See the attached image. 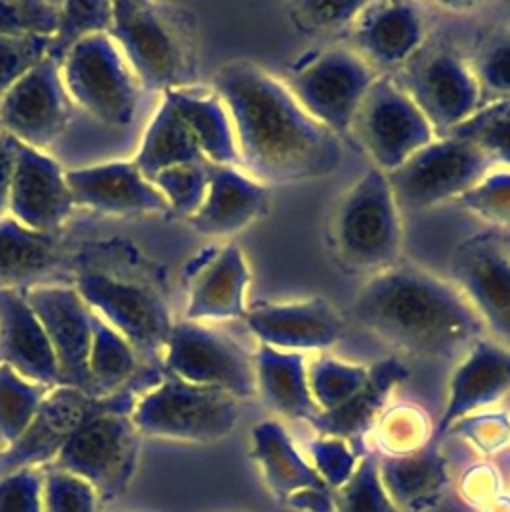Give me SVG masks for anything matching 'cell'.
I'll use <instances>...</instances> for the list:
<instances>
[{"label":"cell","mask_w":510,"mask_h":512,"mask_svg":"<svg viewBox=\"0 0 510 512\" xmlns=\"http://www.w3.org/2000/svg\"><path fill=\"white\" fill-rule=\"evenodd\" d=\"M214 92L230 116L240 164L258 182H304L340 166V138L256 62L224 64L214 74Z\"/></svg>","instance_id":"1"},{"label":"cell","mask_w":510,"mask_h":512,"mask_svg":"<svg viewBox=\"0 0 510 512\" xmlns=\"http://www.w3.org/2000/svg\"><path fill=\"white\" fill-rule=\"evenodd\" d=\"M352 316L384 342L436 360L460 358L484 330L456 286L412 264L378 272L356 296Z\"/></svg>","instance_id":"2"},{"label":"cell","mask_w":510,"mask_h":512,"mask_svg":"<svg viewBox=\"0 0 510 512\" xmlns=\"http://www.w3.org/2000/svg\"><path fill=\"white\" fill-rule=\"evenodd\" d=\"M110 38L138 84L162 94L194 80L192 26L176 8L156 2H112Z\"/></svg>","instance_id":"3"},{"label":"cell","mask_w":510,"mask_h":512,"mask_svg":"<svg viewBox=\"0 0 510 512\" xmlns=\"http://www.w3.org/2000/svg\"><path fill=\"white\" fill-rule=\"evenodd\" d=\"M134 402L128 390L100 396L50 464L88 482L100 502L122 496L136 472L142 436L130 418Z\"/></svg>","instance_id":"4"},{"label":"cell","mask_w":510,"mask_h":512,"mask_svg":"<svg viewBox=\"0 0 510 512\" xmlns=\"http://www.w3.org/2000/svg\"><path fill=\"white\" fill-rule=\"evenodd\" d=\"M330 236L338 260L348 270L378 274L398 264L402 244L398 204L382 170L368 168L342 196Z\"/></svg>","instance_id":"5"},{"label":"cell","mask_w":510,"mask_h":512,"mask_svg":"<svg viewBox=\"0 0 510 512\" xmlns=\"http://www.w3.org/2000/svg\"><path fill=\"white\" fill-rule=\"evenodd\" d=\"M238 416V400L232 394L170 374L142 390L130 412L140 436L202 444L226 438Z\"/></svg>","instance_id":"6"},{"label":"cell","mask_w":510,"mask_h":512,"mask_svg":"<svg viewBox=\"0 0 510 512\" xmlns=\"http://www.w3.org/2000/svg\"><path fill=\"white\" fill-rule=\"evenodd\" d=\"M374 80V68L354 50L332 46L298 62L286 76V88L316 122L340 138L352 130Z\"/></svg>","instance_id":"7"},{"label":"cell","mask_w":510,"mask_h":512,"mask_svg":"<svg viewBox=\"0 0 510 512\" xmlns=\"http://www.w3.org/2000/svg\"><path fill=\"white\" fill-rule=\"evenodd\" d=\"M68 98L106 126H128L136 114L138 82L108 32L80 40L60 64Z\"/></svg>","instance_id":"8"},{"label":"cell","mask_w":510,"mask_h":512,"mask_svg":"<svg viewBox=\"0 0 510 512\" xmlns=\"http://www.w3.org/2000/svg\"><path fill=\"white\" fill-rule=\"evenodd\" d=\"M492 164L474 142L444 136L416 150L386 178L398 208L424 210L460 198L488 174Z\"/></svg>","instance_id":"9"},{"label":"cell","mask_w":510,"mask_h":512,"mask_svg":"<svg viewBox=\"0 0 510 512\" xmlns=\"http://www.w3.org/2000/svg\"><path fill=\"white\" fill-rule=\"evenodd\" d=\"M392 78L442 138L482 108L468 62L450 48H420Z\"/></svg>","instance_id":"10"},{"label":"cell","mask_w":510,"mask_h":512,"mask_svg":"<svg viewBox=\"0 0 510 512\" xmlns=\"http://www.w3.org/2000/svg\"><path fill=\"white\" fill-rule=\"evenodd\" d=\"M166 374L234 398L256 392L254 360L230 336L194 320L174 322L162 352Z\"/></svg>","instance_id":"11"},{"label":"cell","mask_w":510,"mask_h":512,"mask_svg":"<svg viewBox=\"0 0 510 512\" xmlns=\"http://www.w3.org/2000/svg\"><path fill=\"white\" fill-rule=\"evenodd\" d=\"M352 130L384 174L432 142L434 134L392 76H380L372 82L354 116Z\"/></svg>","instance_id":"12"},{"label":"cell","mask_w":510,"mask_h":512,"mask_svg":"<svg viewBox=\"0 0 510 512\" xmlns=\"http://www.w3.org/2000/svg\"><path fill=\"white\" fill-rule=\"evenodd\" d=\"M74 288L94 316L126 338L134 352L146 356L164 352L174 322L154 290L104 274H82Z\"/></svg>","instance_id":"13"},{"label":"cell","mask_w":510,"mask_h":512,"mask_svg":"<svg viewBox=\"0 0 510 512\" xmlns=\"http://www.w3.org/2000/svg\"><path fill=\"white\" fill-rule=\"evenodd\" d=\"M68 102L60 64L44 56L0 94V128L20 144L44 150L64 130Z\"/></svg>","instance_id":"14"},{"label":"cell","mask_w":510,"mask_h":512,"mask_svg":"<svg viewBox=\"0 0 510 512\" xmlns=\"http://www.w3.org/2000/svg\"><path fill=\"white\" fill-rule=\"evenodd\" d=\"M22 292L54 350L60 386H72L92 396L88 354L92 344L94 312L74 286L36 284Z\"/></svg>","instance_id":"15"},{"label":"cell","mask_w":510,"mask_h":512,"mask_svg":"<svg viewBox=\"0 0 510 512\" xmlns=\"http://www.w3.org/2000/svg\"><path fill=\"white\" fill-rule=\"evenodd\" d=\"M452 276L482 324L510 346V250L498 234L466 238L452 254Z\"/></svg>","instance_id":"16"},{"label":"cell","mask_w":510,"mask_h":512,"mask_svg":"<svg viewBox=\"0 0 510 512\" xmlns=\"http://www.w3.org/2000/svg\"><path fill=\"white\" fill-rule=\"evenodd\" d=\"M72 206L74 200L66 182V170L44 150L20 144L10 186L8 216L34 232L54 234L70 216Z\"/></svg>","instance_id":"17"},{"label":"cell","mask_w":510,"mask_h":512,"mask_svg":"<svg viewBox=\"0 0 510 512\" xmlns=\"http://www.w3.org/2000/svg\"><path fill=\"white\" fill-rule=\"evenodd\" d=\"M96 400L84 390L54 386L24 434L14 444L0 448V476L20 468L50 466Z\"/></svg>","instance_id":"18"},{"label":"cell","mask_w":510,"mask_h":512,"mask_svg":"<svg viewBox=\"0 0 510 512\" xmlns=\"http://www.w3.org/2000/svg\"><path fill=\"white\" fill-rule=\"evenodd\" d=\"M244 320L264 346L282 352L322 350L344 332L340 312L324 298L254 304L246 308Z\"/></svg>","instance_id":"19"},{"label":"cell","mask_w":510,"mask_h":512,"mask_svg":"<svg viewBox=\"0 0 510 512\" xmlns=\"http://www.w3.org/2000/svg\"><path fill=\"white\" fill-rule=\"evenodd\" d=\"M350 50L394 72L422 48L424 18L410 2H364L350 22Z\"/></svg>","instance_id":"20"},{"label":"cell","mask_w":510,"mask_h":512,"mask_svg":"<svg viewBox=\"0 0 510 512\" xmlns=\"http://www.w3.org/2000/svg\"><path fill=\"white\" fill-rule=\"evenodd\" d=\"M74 206L104 214H158L168 204L132 160H112L66 170Z\"/></svg>","instance_id":"21"},{"label":"cell","mask_w":510,"mask_h":512,"mask_svg":"<svg viewBox=\"0 0 510 512\" xmlns=\"http://www.w3.org/2000/svg\"><path fill=\"white\" fill-rule=\"evenodd\" d=\"M510 390V350L478 338L454 370L448 402L432 440L440 442L448 430L468 414L498 402Z\"/></svg>","instance_id":"22"},{"label":"cell","mask_w":510,"mask_h":512,"mask_svg":"<svg viewBox=\"0 0 510 512\" xmlns=\"http://www.w3.org/2000/svg\"><path fill=\"white\" fill-rule=\"evenodd\" d=\"M0 364L30 382L60 386L54 350L22 288L0 290Z\"/></svg>","instance_id":"23"},{"label":"cell","mask_w":510,"mask_h":512,"mask_svg":"<svg viewBox=\"0 0 510 512\" xmlns=\"http://www.w3.org/2000/svg\"><path fill=\"white\" fill-rule=\"evenodd\" d=\"M268 188L236 166L208 164V186L200 208L188 218L204 236H230L268 210Z\"/></svg>","instance_id":"24"},{"label":"cell","mask_w":510,"mask_h":512,"mask_svg":"<svg viewBox=\"0 0 510 512\" xmlns=\"http://www.w3.org/2000/svg\"><path fill=\"white\" fill-rule=\"evenodd\" d=\"M250 280L244 254L236 244L214 252L198 270L186 304V320L244 318V292Z\"/></svg>","instance_id":"25"},{"label":"cell","mask_w":510,"mask_h":512,"mask_svg":"<svg viewBox=\"0 0 510 512\" xmlns=\"http://www.w3.org/2000/svg\"><path fill=\"white\" fill-rule=\"evenodd\" d=\"M378 474L388 498L400 512L432 508L448 484L446 460L436 440L404 456L378 458Z\"/></svg>","instance_id":"26"},{"label":"cell","mask_w":510,"mask_h":512,"mask_svg":"<svg viewBox=\"0 0 510 512\" xmlns=\"http://www.w3.org/2000/svg\"><path fill=\"white\" fill-rule=\"evenodd\" d=\"M408 378V370L398 358H386L368 368L364 386L340 406L320 412L310 424L322 434L346 440L358 454L360 440L372 428L376 414L396 384Z\"/></svg>","instance_id":"27"},{"label":"cell","mask_w":510,"mask_h":512,"mask_svg":"<svg viewBox=\"0 0 510 512\" xmlns=\"http://www.w3.org/2000/svg\"><path fill=\"white\" fill-rule=\"evenodd\" d=\"M254 374L256 390L274 412L308 422L320 414L300 352H282L262 344L254 358Z\"/></svg>","instance_id":"28"},{"label":"cell","mask_w":510,"mask_h":512,"mask_svg":"<svg viewBox=\"0 0 510 512\" xmlns=\"http://www.w3.org/2000/svg\"><path fill=\"white\" fill-rule=\"evenodd\" d=\"M250 456L258 462L270 492L282 502L306 488H328L314 466L300 456L284 426L274 420L254 426Z\"/></svg>","instance_id":"29"},{"label":"cell","mask_w":510,"mask_h":512,"mask_svg":"<svg viewBox=\"0 0 510 512\" xmlns=\"http://www.w3.org/2000/svg\"><path fill=\"white\" fill-rule=\"evenodd\" d=\"M190 128L204 160L218 166L240 164L230 116L216 92L178 88L164 94Z\"/></svg>","instance_id":"30"},{"label":"cell","mask_w":510,"mask_h":512,"mask_svg":"<svg viewBox=\"0 0 510 512\" xmlns=\"http://www.w3.org/2000/svg\"><path fill=\"white\" fill-rule=\"evenodd\" d=\"M132 162L146 178L172 166L206 164L190 128L166 96L154 110Z\"/></svg>","instance_id":"31"},{"label":"cell","mask_w":510,"mask_h":512,"mask_svg":"<svg viewBox=\"0 0 510 512\" xmlns=\"http://www.w3.org/2000/svg\"><path fill=\"white\" fill-rule=\"evenodd\" d=\"M56 260L52 234L34 232L14 218H0V290L28 288Z\"/></svg>","instance_id":"32"},{"label":"cell","mask_w":510,"mask_h":512,"mask_svg":"<svg viewBox=\"0 0 510 512\" xmlns=\"http://www.w3.org/2000/svg\"><path fill=\"white\" fill-rule=\"evenodd\" d=\"M138 364L134 348L114 328L94 316L88 376L92 396H110L128 382Z\"/></svg>","instance_id":"33"},{"label":"cell","mask_w":510,"mask_h":512,"mask_svg":"<svg viewBox=\"0 0 510 512\" xmlns=\"http://www.w3.org/2000/svg\"><path fill=\"white\" fill-rule=\"evenodd\" d=\"M52 388L30 382L12 368L0 364V444L2 448L14 444Z\"/></svg>","instance_id":"34"},{"label":"cell","mask_w":510,"mask_h":512,"mask_svg":"<svg viewBox=\"0 0 510 512\" xmlns=\"http://www.w3.org/2000/svg\"><path fill=\"white\" fill-rule=\"evenodd\" d=\"M112 26V2L102 0H68L60 2L56 32L48 42L46 56L62 64L64 56L80 40L108 32Z\"/></svg>","instance_id":"35"},{"label":"cell","mask_w":510,"mask_h":512,"mask_svg":"<svg viewBox=\"0 0 510 512\" xmlns=\"http://www.w3.org/2000/svg\"><path fill=\"white\" fill-rule=\"evenodd\" d=\"M480 90V102L496 104L510 100V30L490 32L468 62Z\"/></svg>","instance_id":"36"},{"label":"cell","mask_w":510,"mask_h":512,"mask_svg":"<svg viewBox=\"0 0 510 512\" xmlns=\"http://www.w3.org/2000/svg\"><path fill=\"white\" fill-rule=\"evenodd\" d=\"M332 496L336 512H400L380 482L374 454H364L352 476L332 490Z\"/></svg>","instance_id":"37"},{"label":"cell","mask_w":510,"mask_h":512,"mask_svg":"<svg viewBox=\"0 0 510 512\" xmlns=\"http://www.w3.org/2000/svg\"><path fill=\"white\" fill-rule=\"evenodd\" d=\"M368 378V368L318 358L308 370V386L320 412L332 410L356 394Z\"/></svg>","instance_id":"38"},{"label":"cell","mask_w":510,"mask_h":512,"mask_svg":"<svg viewBox=\"0 0 510 512\" xmlns=\"http://www.w3.org/2000/svg\"><path fill=\"white\" fill-rule=\"evenodd\" d=\"M450 136L474 142L492 162L510 166V100L482 106Z\"/></svg>","instance_id":"39"},{"label":"cell","mask_w":510,"mask_h":512,"mask_svg":"<svg viewBox=\"0 0 510 512\" xmlns=\"http://www.w3.org/2000/svg\"><path fill=\"white\" fill-rule=\"evenodd\" d=\"M168 204L180 216L190 218L202 204L208 186V162L206 164H182L166 168L148 178Z\"/></svg>","instance_id":"40"},{"label":"cell","mask_w":510,"mask_h":512,"mask_svg":"<svg viewBox=\"0 0 510 512\" xmlns=\"http://www.w3.org/2000/svg\"><path fill=\"white\" fill-rule=\"evenodd\" d=\"M44 512H100L96 490L82 478L56 466L42 468Z\"/></svg>","instance_id":"41"},{"label":"cell","mask_w":510,"mask_h":512,"mask_svg":"<svg viewBox=\"0 0 510 512\" xmlns=\"http://www.w3.org/2000/svg\"><path fill=\"white\" fill-rule=\"evenodd\" d=\"M60 2L0 0V32L14 36L52 38L58 26Z\"/></svg>","instance_id":"42"},{"label":"cell","mask_w":510,"mask_h":512,"mask_svg":"<svg viewBox=\"0 0 510 512\" xmlns=\"http://www.w3.org/2000/svg\"><path fill=\"white\" fill-rule=\"evenodd\" d=\"M456 204L510 234V172L486 174Z\"/></svg>","instance_id":"43"},{"label":"cell","mask_w":510,"mask_h":512,"mask_svg":"<svg viewBox=\"0 0 510 512\" xmlns=\"http://www.w3.org/2000/svg\"><path fill=\"white\" fill-rule=\"evenodd\" d=\"M48 42L50 38L0 32V94L46 56Z\"/></svg>","instance_id":"44"},{"label":"cell","mask_w":510,"mask_h":512,"mask_svg":"<svg viewBox=\"0 0 510 512\" xmlns=\"http://www.w3.org/2000/svg\"><path fill=\"white\" fill-rule=\"evenodd\" d=\"M314 470L328 484L330 490L340 488L356 470L358 454L348 446L346 440L322 436L308 444Z\"/></svg>","instance_id":"45"},{"label":"cell","mask_w":510,"mask_h":512,"mask_svg":"<svg viewBox=\"0 0 510 512\" xmlns=\"http://www.w3.org/2000/svg\"><path fill=\"white\" fill-rule=\"evenodd\" d=\"M430 440L426 420L412 410L390 412L380 426V444L388 452L386 456H404L416 452Z\"/></svg>","instance_id":"46"},{"label":"cell","mask_w":510,"mask_h":512,"mask_svg":"<svg viewBox=\"0 0 510 512\" xmlns=\"http://www.w3.org/2000/svg\"><path fill=\"white\" fill-rule=\"evenodd\" d=\"M0 512H44L42 468H20L0 476Z\"/></svg>","instance_id":"47"},{"label":"cell","mask_w":510,"mask_h":512,"mask_svg":"<svg viewBox=\"0 0 510 512\" xmlns=\"http://www.w3.org/2000/svg\"><path fill=\"white\" fill-rule=\"evenodd\" d=\"M364 2H334V0H306L292 4V14L302 28H332L350 26Z\"/></svg>","instance_id":"48"},{"label":"cell","mask_w":510,"mask_h":512,"mask_svg":"<svg viewBox=\"0 0 510 512\" xmlns=\"http://www.w3.org/2000/svg\"><path fill=\"white\" fill-rule=\"evenodd\" d=\"M450 430L468 436L470 442H474L480 450L492 452L502 444H506L510 436V422L502 414H480V416L464 418L456 422Z\"/></svg>","instance_id":"49"},{"label":"cell","mask_w":510,"mask_h":512,"mask_svg":"<svg viewBox=\"0 0 510 512\" xmlns=\"http://www.w3.org/2000/svg\"><path fill=\"white\" fill-rule=\"evenodd\" d=\"M462 492L466 494V498L470 502H476L482 506L492 502L496 496H500L498 494V478H496L494 470L488 466H478V468L470 470L462 480Z\"/></svg>","instance_id":"50"},{"label":"cell","mask_w":510,"mask_h":512,"mask_svg":"<svg viewBox=\"0 0 510 512\" xmlns=\"http://www.w3.org/2000/svg\"><path fill=\"white\" fill-rule=\"evenodd\" d=\"M18 146L20 142L0 128V218L8 216V200H10V186H12Z\"/></svg>","instance_id":"51"},{"label":"cell","mask_w":510,"mask_h":512,"mask_svg":"<svg viewBox=\"0 0 510 512\" xmlns=\"http://www.w3.org/2000/svg\"><path fill=\"white\" fill-rule=\"evenodd\" d=\"M286 506L298 512H336L334 496L330 488H306L292 494Z\"/></svg>","instance_id":"52"},{"label":"cell","mask_w":510,"mask_h":512,"mask_svg":"<svg viewBox=\"0 0 510 512\" xmlns=\"http://www.w3.org/2000/svg\"><path fill=\"white\" fill-rule=\"evenodd\" d=\"M484 512H510V498L496 496L492 502L484 506Z\"/></svg>","instance_id":"53"}]
</instances>
